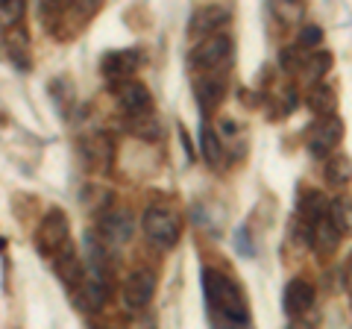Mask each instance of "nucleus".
<instances>
[{
	"mask_svg": "<svg viewBox=\"0 0 352 329\" xmlns=\"http://www.w3.org/2000/svg\"><path fill=\"white\" fill-rule=\"evenodd\" d=\"M203 294H206L208 315H212L214 323H226V326L250 323V306H247L244 291L223 270H217V268L203 270Z\"/></svg>",
	"mask_w": 352,
	"mask_h": 329,
	"instance_id": "obj_1",
	"label": "nucleus"
},
{
	"mask_svg": "<svg viewBox=\"0 0 352 329\" xmlns=\"http://www.w3.org/2000/svg\"><path fill=\"white\" fill-rule=\"evenodd\" d=\"M232 56V39L226 32H214V36L203 39L200 45L191 50V68L200 74H217Z\"/></svg>",
	"mask_w": 352,
	"mask_h": 329,
	"instance_id": "obj_2",
	"label": "nucleus"
},
{
	"mask_svg": "<svg viewBox=\"0 0 352 329\" xmlns=\"http://www.w3.org/2000/svg\"><path fill=\"white\" fill-rule=\"evenodd\" d=\"M144 233L156 247L170 250L179 241V217L168 206H150L144 212Z\"/></svg>",
	"mask_w": 352,
	"mask_h": 329,
	"instance_id": "obj_3",
	"label": "nucleus"
},
{
	"mask_svg": "<svg viewBox=\"0 0 352 329\" xmlns=\"http://www.w3.org/2000/svg\"><path fill=\"white\" fill-rule=\"evenodd\" d=\"M36 247L41 256H56L62 247H68V217L59 209H50L41 217L38 233H36Z\"/></svg>",
	"mask_w": 352,
	"mask_h": 329,
	"instance_id": "obj_4",
	"label": "nucleus"
},
{
	"mask_svg": "<svg viewBox=\"0 0 352 329\" xmlns=\"http://www.w3.org/2000/svg\"><path fill=\"white\" fill-rule=\"evenodd\" d=\"M153 291H156V273H153L150 268L132 270L126 277V282H124V303H126V309L141 312L153 300Z\"/></svg>",
	"mask_w": 352,
	"mask_h": 329,
	"instance_id": "obj_5",
	"label": "nucleus"
},
{
	"mask_svg": "<svg viewBox=\"0 0 352 329\" xmlns=\"http://www.w3.org/2000/svg\"><path fill=\"white\" fill-rule=\"evenodd\" d=\"M141 50L138 47H126V50H112V53H106L103 62H100V71L106 80H112V83H124L129 80L132 74H135L141 68Z\"/></svg>",
	"mask_w": 352,
	"mask_h": 329,
	"instance_id": "obj_6",
	"label": "nucleus"
},
{
	"mask_svg": "<svg viewBox=\"0 0 352 329\" xmlns=\"http://www.w3.org/2000/svg\"><path fill=\"white\" fill-rule=\"evenodd\" d=\"M340 138H344V120L335 115H323V120L314 127L311 138H308V150L314 156H332L335 147L340 145Z\"/></svg>",
	"mask_w": 352,
	"mask_h": 329,
	"instance_id": "obj_7",
	"label": "nucleus"
},
{
	"mask_svg": "<svg viewBox=\"0 0 352 329\" xmlns=\"http://www.w3.org/2000/svg\"><path fill=\"white\" fill-rule=\"evenodd\" d=\"M226 21H229V9H223V6H203V9H197L194 18H191L188 36H191V41H203L208 36H214V32H223Z\"/></svg>",
	"mask_w": 352,
	"mask_h": 329,
	"instance_id": "obj_8",
	"label": "nucleus"
},
{
	"mask_svg": "<svg viewBox=\"0 0 352 329\" xmlns=\"http://www.w3.org/2000/svg\"><path fill=\"white\" fill-rule=\"evenodd\" d=\"M285 312H288V317H300L305 315L308 309L314 306V288H311V282L302 279V277H296L291 279L288 285H285Z\"/></svg>",
	"mask_w": 352,
	"mask_h": 329,
	"instance_id": "obj_9",
	"label": "nucleus"
},
{
	"mask_svg": "<svg viewBox=\"0 0 352 329\" xmlns=\"http://www.w3.org/2000/svg\"><path fill=\"white\" fill-rule=\"evenodd\" d=\"M115 97H118V106L124 109L126 115L144 112V109H150V106H153L147 85H141V83H129V80L118 83V92H115Z\"/></svg>",
	"mask_w": 352,
	"mask_h": 329,
	"instance_id": "obj_10",
	"label": "nucleus"
},
{
	"mask_svg": "<svg viewBox=\"0 0 352 329\" xmlns=\"http://www.w3.org/2000/svg\"><path fill=\"white\" fill-rule=\"evenodd\" d=\"M103 238L112 241V244H126L132 238V215L126 209H112L103 215Z\"/></svg>",
	"mask_w": 352,
	"mask_h": 329,
	"instance_id": "obj_11",
	"label": "nucleus"
},
{
	"mask_svg": "<svg viewBox=\"0 0 352 329\" xmlns=\"http://www.w3.org/2000/svg\"><path fill=\"white\" fill-rule=\"evenodd\" d=\"M223 94H226L223 76H217V74H200V83H197V103H200L206 112H214V109L223 103Z\"/></svg>",
	"mask_w": 352,
	"mask_h": 329,
	"instance_id": "obj_12",
	"label": "nucleus"
},
{
	"mask_svg": "<svg viewBox=\"0 0 352 329\" xmlns=\"http://www.w3.org/2000/svg\"><path fill=\"white\" fill-rule=\"evenodd\" d=\"M56 273H59V279L68 285L71 291L82 282V262H80V256L74 253V247H71V244H68V247H62L59 253H56Z\"/></svg>",
	"mask_w": 352,
	"mask_h": 329,
	"instance_id": "obj_13",
	"label": "nucleus"
},
{
	"mask_svg": "<svg viewBox=\"0 0 352 329\" xmlns=\"http://www.w3.org/2000/svg\"><path fill=\"white\" fill-rule=\"evenodd\" d=\"M82 153L91 168H109V162H112V141H109V136H88L82 141Z\"/></svg>",
	"mask_w": 352,
	"mask_h": 329,
	"instance_id": "obj_14",
	"label": "nucleus"
},
{
	"mask_svg": "<svg viewBox=\"0 0 352 329\" xmlns=\"http://www.w3.org/2000/svg\"><path fill=\"white\" fill-rule=\"evenodd\" d=\"M308 109L314 115H335L338 109V92L326 83H314L311 92H308Z\"/></svg>",
	"mask_w": 352,
	"mask_h": 329,
	"instance_id": "obj_15",
	"label": "nucleus"
},
{
	"mask_svg": "<svg viewBox=\"0 0 352 329\" xmlns=\"http://www.w3.org/2000/svg\"><path fill=\"white\" fill-rule=\"evenodd\" d=\"M329 224L338 229V235H352V200L349 197H335L332 203H329Z\"/></svg>",
	"mask_w": 352,
	"mask_h": 329,
	"instance_id": "obj_16",
	"label": "nucleus"
},
{
	"mask_svg": "<svg viewBox=\"0 0 352 329\" xmlns=\"http://www.w3.org/2000/svg\"><path fill=\"white\" fill-rule=\"evenodd\" d=\"M326 212H329V200L320 191H305L300 197V221L302 224L311 226L320 221V217H326Z\"/></svg>",
	"mask_w": 352,
	"mask_h": 329,
	"instance_id": "obj_17",
	"label": "nucleus"
},
{
	"mask_svg": "<svg viewBox=\"0 0 352 329\" xmlns=\"http://www.w3.org/2000/svg\"><path fill=\"white\" fill-rule=\"evenodd\" d=\"M200 150H203V159L212 164V168H217V164L223 162V138H217V133L208 124L200 129Z\"/></svg>",
	"mask_w": 352,
	"mask_h": 329,
	"instance_id": "obj_18",
	"label": "nucleus"
},
{
	"mask_svg": "<svg viewBox=\"0 0 352 329\" xmlns=\"http://www.w3.org/2000/svg\"><path fill=\"white\" fill-rule=\"evenodd\" d=\"M326 182L329 185H346V182H352V159L349 156H332L326 162Z\"/></svg>",
	"mask_w": 352,
	"mask_h": 329,
	"instance_id": "obj_19",
	"label": "nucleus"
},
{
	"mask_svg": "<svg viewBox=\"0 0 352 329\" xmlns=\"http://www.w3.org/2000/svg\"><path fill=\"white\" fill-rule=\"evenodd\" d=\"M9 45V59H12V65H18L21 71L30 68V41H27V32L24 30H12V36L6 39Z\"/></svg>",
	"mask_w": 352,
	"mask_h": 329,
	"instance_id": "obj_20",
	"label": "nucleus"
},
{
	"mask_svg": "<svg viewBox=\"0 0 352 329\" xmlns=\"http://www.w3.org/2000/svg\"><path fill=\"white\" fill-rule=\"evenodd\" d=\"M270 9H273V15H276V21H282L285 27L302 21V15H305L302 0H270Z\"/></svg>",
	"mask_w": 352,
	"mask_h": 329,
	"instance_id": "obj_21",
	"label": "nucleus"
},
{
	"mask_svg": "<svg viewBox=\"0 0 352 329\" xmlns=\"http://www.w3.org/2000/svg\"><path fill=\"white\" fill-rule=\"evenodd\" d=\"M129 129H132V133H135L138 138L153 141V136L159 133V127H156V118H153V109H144V112H135V115H129Z\"/></svg>",
	"mask_w": 352,
	"mask_h": 329,
	"instance_id": "obj_22",
	"label": "nucleus"
},
{
	"mask_svg": "<svg viewBox=\"0 0 352 329\" xmlns=\"http://www.w3.org/2000/svg\"><path fill=\"white\" fill-rule=\"evenodd\" d=\"M305 74H308V80L311 83H320L323 76L329 74V68H332V53H326V50H320V53H314L311 59H305Z\"/></svg>",
	"mask_w": 352,
	"mask_h": 329,
	"instance_id": "obj_23",
	"label": "nucleus"
},
{
	"mask_svg": "<svg viewBox=\"0 0 352 329\" xmlns=\"http://www.w3.org/2000/svg\"><path fill=\"white\" fill-rule=\"evenodd\" d=\"M24 0H0V24L15 27L21 18H24Z\"/></svg>",
	"mask_w": 352,
	"mask_h": 329,
	"instance_id": "obj_24",
	"label": "nucleus"
},
{
	"mask_svg": "<svg viewBox=\"0 0 352 329\" xmlns=\"http://www.w3.org/2000/svg\"><path fill=\"white\" fill-rule=\"evenodd\" d=\"M320 41H323V30L314 27V24H308V27H302L300 39H296V45H300L302 50H314L317 45H320Z\"/></svg>",
	"mask_w": 352,
	"mask_h": 329,
	"instance_id": "obj_25",
	"label": "nucleus"
},
{
	"mask_svg": "<svg viewBox=\"0 0 352 329\" xmlns=\"http://www.w3.org/2000/svg\"><path fill=\"white\" fill-rule=\"evenodd\" d=\"M235 247H238V253H241V256H247V259L256 256V244H252V238H250V229H247V226H241V229H238Z\"/></svg>",
	"mask_w": 352,
	"mask_h": 329,
	"instance_id": "obj_26",
	"label": "nucleus"
},
{
	"mask_svg": "<svg viewBox=\"0 0 352 329\" xmlns=\"http://www.w3.org/2000/svg\"><path fill=\"white\" fill-rule=\"evenodd\" d=\"M38 3H41V9H44V15L53 18V15H59L62 9L71 3V0H38Z\"/></svg>",
	"mask_w": 352,
	"mask_h": 329,
	"instance_id": "obj_27",
	"label": "nucleus"
},
{
	"mask_svg": "<svg viewBox=\"0 0 352 329\" xmlns=\"http://www.w3.org/2000/svg\"><path fill=\"white\" fill-rule=\"evenodd\" d=\"M71 3L76 6V12H82V15H94L97 9L103 6V0H71Z\"/></svg>",
	"mask_w": 352,
	"mask_h": 329,
	"instance_id": "obj_28",
	"label": "nucleus"
}]
</instances>
